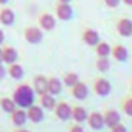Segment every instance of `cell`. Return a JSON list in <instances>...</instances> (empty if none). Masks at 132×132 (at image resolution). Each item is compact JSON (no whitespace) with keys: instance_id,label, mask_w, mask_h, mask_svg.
I'll return each instance as SVG.
<instances>
[{"instance_id":"obj_9","label":"cell","mask_w":132,"mask_h":132,"mask_svg":"<svg viewBox=\"0 0 132 132\" xmlns=\"http://www.w3.org/2000/svg\"><path fill=\"white\" fill-rule=\"evenodd\" d=\"M87 123L93 130H100L106 126L104 124V115L100 113V112H90L89 117H87Z\"/></svg>"},{"instance_id":"obj_31","label":"cell","mask_w":132,"mask_h":132,"mask_svg":"<svg viewBox=\"0 0 132 132\" xmlns=\"http://www.w3.org/2000/svg\"><path fill=\"white\" fill-rule=\"evenodd\" d=\"M3 40H5V33H3L2 30H0V45L3 44Z\"/></svg>"},{"instance_id":"obj_34","label":"cell","mask_w":132,"mask_h":132,"mask_svg":"<svg viewBox=\"0 0 132 132\" xmlns=\"http://www.w3.org/2000/svg\"><path fill=\"white\" fill-rule=\"evenodd\" d=\"M2 62H3V48L0 47V64H2Z\"/></svg>"},{"instance_id":"obj_18","label":"cell","mask_w":132,"mask_h":132,"mask_svg":"<svg viewBox=\"0 0 132 132\" xmlns=\"http://www.w3.org/2000/svg\"><path fill=\"white\" fill-rule=\"evenodd\" d=\"M16 22V14L11 8H3L0 10V23L3 25H13Z\"/></svg>"},{"instance_id":"obj_23","label":"cell","mask_w":132,"mask_h":132,"mask_svg":"<svg viewBox=\"0 0 132 132\" xmlns=\"http://www.w3.org/2000/svg\"><path fill=\"white\" fill-rule=\"evenodd\" d=\"M112 53V47L107 42H98L96 44V54L98 57H109V54Z\"/></svg>"},{"instance_id":"obj_3","label":"cell","mask_w":132,"mask_h":132,"mask_svg":"<svg viewBox=\"0 0 132 132\" xmlns=\"http://www.w3.org/2000/svg\"><path fill=\"white\" fill-rule=\"evenodd\" d=\"M23 36L28 44H39L44 39V31L39 27H27L23 31Z\"/></svg>"},{"instance_id":"obj_10","label":"cell","mask_w":132,"mask_h":132,"mask_svg":"<svg viewBox=\"0 0 132 132\" xmlns=\"http://www.w3.org/2000/svg\"><path fill=\"white\" fill-rule=\"evenodd\" d=\"M39 27L45 31H51L56 28V17L48 14V13H42L39 16Z\"/></svg>"},{"instance_id":"obj_8","label":"cell","mask_w":132,"mask_h":132,"mask_svg":"<svg viewBox=\"0 0 132 132\" xmlns=\"http://www.w3.org/2000/svg\"><path fill=\"white\" fill-rule=\"evenodd\" d=\"M103 115H104V124H106L109 129H112L113 126H117V124L121 123V115H120L118 110L109 109V110H106Z\"/></svg>"},{"instance_id":"obj_22","label":"cell","mask_w":132,"mask_h":132,"mask_svg":"<svg viewBox=\"0 0 132 132\" xmlns=\"http://www.w3.org/2000/svg\"><path fill=\"white\" fill-rule=\"evenodd\" d=\"M0 107H2V110L6 112V113H13V112L17 109L14 100H13V98H8V96L0 98Z\"/></svg>"},{"instance_id":"obj_24","label":"cell","mask_w":132,"mask_h":132,"mask_svg":"<svg viewBox=\"0 0 132 132\" xmlns=\"http://www.w3.org/2000/svg\"><path fill=\"white\" fill-rule=\"evenodd\" d=\"M109 69H110V59L109 57H98V61H96V70L101 72V73H104Z\"/></svg>"},{"instance_id":"obj_25","label":"cell","mask_w":132,"mask_h":132,"mask_svg":"<svg viewBox=\"0 0 132 132\" xmlns=\"http://www.w3.org/2000/svg\"><path fill=\"white\" fill-rule=\"evenodd\" d=\"M76 82H79V76H78L76 73H72V72H70V73H65V75H64V84L67 86V87L72 89Z\"/></svg>"},{"instance_id":"obj_14","label":"cell","mask_w":132,"mask_h":132,"mask_svg":"<svg viewBox=\"0 0 132 132\" xmlns=\"http://www.w3.org/2000/svg\"><path fill=\"white\" fill-rule=\"evenodd\" d=\"M112 57L117 61V62H126L129 59V51L124 45H115L112 47Z\"/></svg>"},{"instance_id":"obj_37","label":"cell","mask_w":132,"mask_h":132,"mask_svg":"<svg viewBox=\"0 0 132 132\" xmlns=\"http://www.w3.org/2000/svg\"><path fill=\"white\" fill-rule=\"evenodd\" d=\"M130 92H132V86H130Z\"/></svg>"},{"instance_id":"obj_2","label":"cell","mask_w":132,"mask_h":132,"mask_svg":"<svg viewBox=\"0 0 132 132\" xmlns=\"http://www.w3.org/2000/svg\"><path fill=\"white\" fill-rule=\"evenodd\" d=\"M54 115L61 121H69L72 118V106L69 103H65V101L57 103L56 107H54Z\"/></svg>"},{"instance_id":"obj_29","label":"cell","mask_w":132,"mask_h":132,"mask_svg":"<svg viewBox=\"0 0 132 132\" xmlns=\"http://www.w3.org/2000/svg\"><path fill=\"white\" fill-rule=\"evenodd\" d=\"M69 132H86V130H84V127H82V126H79V123H78V124L72 126V127L69 129Z\"/></svg>"},{"instance_id":"obj_19","label":"cell","mask_w":132,"mask_h":132,"mask_svg":"<svg viewBox=\"0 0 132 132\" xmlns=\"http://www.w3.org/2000/svg\"><path fill=\"white\" fill-rule=\"evenodd\" d=\"M87 117H89V113H87V110L82 107V106H75V107H72V118L76 121V123H84V121H87Z\"/></svg>"},{"instance_id":"obj_28","label":"cell","mask_w":132,"mask_h":132,"mask_svg":"<svg viewBox=\"0 0 132 132\" xmlns=\"http://www.w3.org/2000/svg\"><path fill=\"white\" fill-rule=\"evenodd\" d=\"M110 132H127V127L124 126V124H117V126H113L112 129H110Z\"/></svg>"},{"instance_id":"obj_17","label":"cell","mask_w":132,"mask_h":132,"mask_svg":"<svg viewBox=\"0 0 132 132\" xmlns=\"http://www.w3.org/2000/svg\"><path fill=\"white\" fill-rule=\"evenodd\" d=\"M47 79L48 78H45L44 75H36L34 76V79H33V89H34V92L37 95H42V93L47 92Z\"/></svg>"},{"instance_id":"obj_21","label":"cell","mask_w":132,"mask_h":132,"mask_svg":"<svg viewBox=\"0 0 132 132\" xmlns=\"http://www.w3.org/2000/svg\"><path fill=\"white\" fill-rule=\"evenodd\" d=\"M17 57H19V54H17V50L14 47H5L3 48V62L14 64V62H17Z\"/></svg>"},{"instance_id":"obj_27","label":"cell","mask_w":132,"mask_h":132,"mask_svg":"<svg viewBox=\"0 0 132 132\" xmlns=\"http://www.w3.org/2000/svg\"><path fill=\"white\" fill-rule=\"evenodd\" d=\"M103 2H104V5L107 8H117L121 3V0H103Z\"/></svg>"},{"instance_id":"obj_16","label":"cell","mask_w":132,"mask_h":132,"mask_svg":"<svg viewBox=\"0 0 132 132\" xmlns=\"http://www.w3.org/2000/svg\"><path fill=\"white\" fill-rule=\"evenodd\" d=\"M39 104L42 106V109H48V110H54V107H56V100H54V96L51 95V93H48V92H45V93H42V95H39Z\"/></svg>"},{"instance_id":"obj_20","label":"cell","mask_w":132,"mask_h":132,"mask_svg":"<svg viewBox=\"0 0 132 132\" xmlns=\"http://www.w3.org/2000/svg\"><path fill=\"white\" fill-rule=\"evenodd\" d=\"M6 73L13 78V79H22L23 78V73H25V70H23V67L20 64H10V67H8V70H6Z\"/></svg>"},{"instance_id":"obj_5","label":"cell","mask_w":132,"mask_h":132,"mask_svg":"<svg viewBox=\"0 0 132 132\" xmlns=\"http://www.w3.org/2000/svg\"><path fill=\"white\" fill-rule=\"evenodd\" d=\"M93 90L98 96H107L112 92V84L106 78H98L93 84Z\"/></svg>"},{"instance_id":"obj_30","label":"cell","mask_w":132,"mask_h":132,"mask_svg":"<svg viewBox=\"0 0 132 132\" xmlns=\"http://www.w3.org/2000/svg\"><path fill=\"white\" fill-rule=\"evenodd\" d=\"M5 76H6V69L3 67V64H0V81H2Z\"/></svg>"},{"instance_id":"obj_26","label":"cell","mask_w":132,"mask_h":132,"mask_svg":"<svg viewBox=\"0 0 132 132\" xmlns=\"http://www.w3.org/2000/svg\"><path fill=\"white\" fill-rule=\"evenodd\" d=\"M121 109H123V112H124L127 117H132V96H126V98H123Z\"/></svg>"},{"instance_id":"obj_15","label":"cell","mask_w":132,"mask_h":132,"mask_svg":"<svg viewBox=\"0 0 132 132\" xmlns=\"http://www.w3.org/2000/svg\"><path fill=\"white\" fill-rule=\"evenodd\" d=\"M47 92L51 93L53 96L59 95V93L62 92V82H61V79L56 78V76L48 78V79H47Z\"/></svg>"},{"instance_id":"obj_32","label":"cell","mask_w":132,"mask_h":132,"mask_svg":"<svg viewBox=\"0 0 132 132\" xmlns=\"http://www.w3.org/2000/svg\"><path fill=\"white\" fill-rule=\"evenodd\" d=\"M121 2L124 5H127V6H132V0H121Z\"/></svg>"},{"instance_id":"obj_13","label":"cell","mask_w":132,"mask_h":132,"mask_svg":"<svg viewBox=\"0 0 132 132\" xmlns=\"http://www.w3.org/2000/svg\"><path fill=\"white\" fill-rule=\"evenodd\" d=\"M82 40H84V44H87L90 47H96V44L100 42V33L93 28H87L82 33Z\"/></svg>"},{"instance_id":"obj_12","label":"cell","mask_w":132,"mask_h":132,"mask_svg":"<svg viewBox=\"0 0 132 132\" xmlns=\"http://www.w3.org/2000/svg\"><path fill=\"white\" fill-rule=\"evenodd\" d=\"M11 121H13V124H14L16 127H22V126L28 121L27 110H25V109H22V107L16 109V110L11 113Z\"/></svg>"},{"instance_id":"obj_1","label":"cell","mask_w":132,"mask_h":132,"mask_svg":"<svg viewBox=\"0 0 132 132\" xmlns=\"http://www.w3.org/2000/svg\"><path fill=\"white\" fill-rule=\"evenodd\" d=\"M34 95H36V92H34V89H33L31 86H28V84H20V86L16 89L13 100H14V103H16L17 107L28 109L30 106L34 104Z\"/></svg>"},{"instance_id":"obj_35","label":"cell","mask_w":132,"mask_h":132,"mask_svg":"<svg viewBox=\"0 0 132 132\" xmlns=\"http://www.w3.org/2000/svg\"><path fill=\"white\" fill-rule=\"evenodd\" d=\"M57 2H61V3H70L72 0H57Z\"/></svg>"},{"instance_id":"obj_33","label":"cell","mask_w":132,"mask_h":132,"mask_svg":"<svg viewBox=\"0 0 132 132\" xmlns=\"http://www.w3.org/2000/svg\"><path fill=\"white\" fill-rule=\"evenodd\" d=\"M14 132H30V130H28V129H23V127H17Z\"/></svg>"},{"instance_id":"obj_36","label":"cell","mask_w":132,"mask_h":132,"mask_svg":"<svg viewBox=\"0 0 132 132\" xmlns=\"http://www.w3.org/2000/svg\"><path fill=\"white\" fill-rule=\"evenodd\" d=\"M10 2V0H0V5H6Z\"/></svg>"},{"instance_id":"obj_11","label":"cell","mask_w":132,"mask_h":132,"mask_svg":"<svg viewBox=\"0 0 132 132\" xmlns=\"http://www.w3.org/2000/svg\"><path fill=\"white\" fill-rule=\"evenodd\" d=\"M72 96L75 98V100H79V101H82V100H86L87 96H89V87H87V84H84V82H76L73 87H72Z\"/></svg>"},{"instance_id":"obj_6","label":"cell","mask_w":132,"mask_h":132,"mask_svg":"<svg viewBox=\"0 0 132 132\" xmlns=\"http://www.w3.org/2000/svg\"><path fill=\"white\" fill-rule=\"evenodd\" d=\"M117 33L121 37H130L132 36V20L127 17H121L117 22Z\"/></svg>"},{"instance_id":"obj_4","label":"cell","mask_w":132,"mask_h":132,"mask_svg":"<svg viewBox=\"0 0 132 132\" xmlns=\"http://www.w3.org/2000/svg\"><path fill=\"white\" fill-rule=\"evenodd\" d=\"M56 17L59 20H64V22H67L73 17V8L70 3H57L56 6Z\"/></svg>"},{"instance_id":"obj_7","label":"cell","mask_w":132,"mask_h":132,"mask_svg":"<svg viewBox=\"0 0 132 132\" xmlns=\"http://www.w3.org/2000/svg\"><path fill=\"white\" fill-rule=\"evenodd\" d=\"M27 115H28V121H31V123H40L42 120H44V109H42V106L39 104H33V106H30L28 109H27Z\"/></svg>"}]
</instances>
